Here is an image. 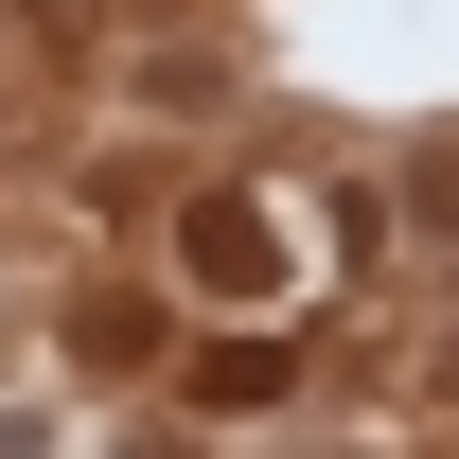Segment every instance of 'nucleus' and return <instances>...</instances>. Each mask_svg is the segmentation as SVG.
Instances as JSON below:
<instances>
[{"label":"nucleus","mask_w":459,"mask_h":459,"mask_svg":"<svg viewBox=\"0 0 459 459\" xmlns=\"http://www.w3.org/2000/svg\"><path fill=\"white\" fill-rule=\"evenodd\" d=\"M265 389H283V353H265V336H230L212 371H195V406H265Z\"/></svg>","instance_id":"obj_2"},{"label":"nucleus","mask_w":459,"mask_h":459,"mask_svg":"<svg viewBox=\"0 0 459 459\" xmlns=\"http://www.w3.org/2000/svg\"><path fill=\"white\" fill-rule=\"evenodd\" d=\"M177 265H195V283H212V300H265V283H283V230L247 212V195H212V212H195V247H177Z\"/></svg>","instance_id":"obj_1"}]
</instances>
